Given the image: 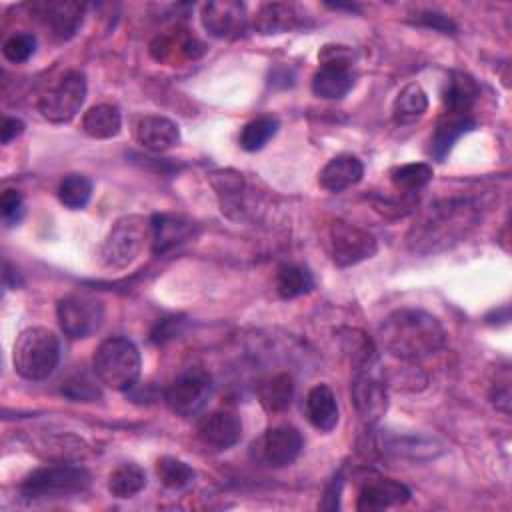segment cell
I'll return each mask as SVG.
<instances>
[{"label": "cell", "mask_w": 512, "mask_h": 512, "mask_svg": "<svg viewBox=\"0 0 512 512\" xmlns=\"http://www.w3.org/2000/svg\"><path fill=\"white\" fill-rule=\"evenodd\" d=\"M482 202L472 196H450L432 202L410 226L406 244L414 254H434L462 242L482 220Z\"/></svg>", "instance_id": "obj_1"}, {"label": "cell", "mask_w": 512, "mask_h": 512, "mask_svg": "<svg viewBox=\"0 0 512 512\" xmlns=\"http://www.w3.org/2000/svg\"><path fill=\"white\" fill-rule=\"evenodd\" d=\"M378 340L386 352L400 360H422L444 346L446 334L430 312L400 308L380 322Z\"/></svg>", "instance_id": "obj_2"}, {"label": "cell", "mask_w": 512, "mask_h": 512, "mask_svg": "<svg viewBox=\"0 0 512 512\" xmlns=\"http://www.w3.org/2000/svg\"><path fill=\"white\" fill-rule=\"evenodd\" d=\"M60 362L58 336L42 326L26 328L18 334L12 348L14 370L32 382L48 378Z\"/></svg>", "instance_id": "obj_3"}, {"label": "cell", "mask_w": 512, "mask_h": 512, "mask_svg": "<svg viewBox=\"0 0 512 512\" xmlns=\"http://www.w3.org/2000/svg\"><path fill=\"white\" fill-rule=\"evenodd\" d=\"M140 352L124 336H110L94 352L92 366L98 382L112 390H130L140 376Z\"/></svg>", "instance_id": "obj_4"}, {"label": "cell", "mask_w": 512, "mask_h": 512, "mask_svg": "<svg viewBox=\"0 0 512 512\" xmlns=\"http://www.w3.org/2000/svg\"><path fill=\"white\" fill-rule=\"evenodd\" d=\"M92 482L90 472L84 466L56 464L32 470L20 484V494L26 500H50L82 494Z\"/></svg>", "instance_id": "obj_5"}, {"label": "cell", "mask_w": 512, "mask_h": 512, "mask_svg": "<svg viewBox=\"0 0 512 512\" xmlns=\"http://www.w3.org/2000/svg\"><path fill=\"white\" fill-rule=\"evenodd\" d=\"M146 240H152L150 220L136 214L116 220L102 244V264L110 270L126 268L138 258Z\"/></svg>", "instance_id": "obj_6"}, {"label": "cell", "mask_w": 512, "mask_h": 512, "mask_svg": "<svg viewBox=\"0 0 512 512\" xmlns=\"http://www.w3.org/2000/svg\"><path fill=\"white\" fill-rule=\"evenodd\" d=\"M326 250L332 262L344 268L372 258L378 244L368 230L344 220H336L326 230Z\"/></svg>", "instance_id": "obj_7"}, {"label": "cell", "mask_w": 512, "mask_h": 512, "mask_svg": "<svg viewBox=\"0 0 512 512\" xmlns=\"http://www.w3.org/2000/svg\"><path fill=\"white\" fill-rule=\"evenodd\" d=\"M86 98V78L82 72L72 70L60 78V82L50 88L38 100L40 114L54 124L70 122L82 108Z\"/></svg>", "instance_id": "obj_8"}, {"label": "cell", "mask_w": 512, "mask_h": 512, "mask_svg": "<svg viewBox=\"0 0 512 512\" xmlns=\"http://www.w3.org/2000/svg\"><path fill=\"white\" fill-rule=\"evenodd\" d=\"M210 392L212 384L208 374L194 368L182 372L170 382V386L164 390V402L174 414L190 418L204 408V404L210 398Z\"/></svg>", "instance_id": "obj_9"}, {"label": "cell", "mask_w": 512, "mask_h": 512, "mask_svg": "<svg viewBox=\"0 0 512 512\" xmlns=\"http://www.w3.org/2000/svg\"><path fill=\"white\" fill-rule=\"evenodd\" d=\"M56 316L60 322V328L70 338H86L92 332H96L104 320V306L100 300L82 296V294H70L58 300Z\"/></svg>", "instance_id": "obj_10"}, {"label": "cell", "mask_w": 512, "mask_h": 512, "mask_svg": "<svg viewBox=\"0 0 512 512\" xmlns=\"http://www.w3.org/2000/svg\"><path fill=\"white\" fill-rule=\"evenodd\" d=\"M410 500V490L398 480L380 476L378 472L364 470L358 476V500L356 508L360 512H378L390 506L406 504Z\"/></svg>", "instance_id": "obj_11"}, {"label": "cell", "mask_w": 512, "mask_h": 512, "mask_svg": "<svg viewBox=\"0 0 512 512\" xmlns=\"http://www.w3.org/2000/svg\"><path fill=\"white\" fill-rule=\"evenodd\" d=\"M322 60L324 62L312 76V92L318 98L326 100L344 98L352 90L356 78L350 60L346 56H340L338 50H332L330 46H326Z\"/></svg>", "instance_id": "obj_12"}, {"label": "cell", "mask_w": 512, "mask_h": 512, "mask_svg": "<svg viewBox=\"0 0 512 512\" xmlns=\"http://www.w3.org/2000/svg\"><path fill=\"white\" fill-rule=\"evenodd\" d=\"M352 402L358 416L366 424H376L388 410V392L382 380H378L370 370H358L352 382Z\"/></svg>", "instance_id": "obj_13"}, {"label": "cell", "mask_w": 512, "mask_h": 512, "mask_svg": "<svg viewBox=\"0 0 512 512\" xmlns=\"http://www.w3.org/2000/svg\"><path fill=\"white\" fill-rule=\"evenodd\" d=\"M202 26L214 38H236L246 30V8L234 0L208 2L202 8Z\"/></svg>", "instance_id": "obj_14"}, {"label": "cell", "mask_w": 512, "mask_h": 512, "mask_svg": "<svg viewBox=\"0 0 512 512\" xmlns=\"http://www.w3.org/2000/svg\"><path fill=\"white\" fill-rule=\"evenodd\" d=\"M302 434L290 424H278L266 430L260 440L262 460L274 468L292 464L302 452Z\"/></svg>", "instance_id": "obj_15"}, {"label": "cell", "mask_w": 512, "mask_h": 512, "mask_svg": "<svg viewBox=\"0 0 512 512\" xmlns=\"http://www.w3.org/2000/svg\"><path fill=\"white\" fill-rule=\"evenodd\" d=\"M198 438L214 450L232 448L242 438V422L232 412L216 410L198 424Z\"/></svg>", "instance_id": "obj_16"}, {"label": "cell", "mask_w": 512, "mask_h": 512, "mask_svg": "<svg viewBox=\"0 0 512 512\" xmlns=\"http://www.w3.org/2000/svg\"><path fill=\"white\" fill-rule=\"evenodd\" d=\"M150 224H152V252L160 256L182 246L194 234V222L178 214H154Z\"/></svg>", "instance_id": "obj_17"}, {"label": "cell", "mask_w": 512, "mask_h": 512, "mask_svg": "<svg viewBox=\"0 0 512 512\" xmlns=\"http://www.w3.org/2000/svg\"><path fill=\"white\" fill-rule=\"evenodd\" d=\"M32 10L40 16L42 24L60 40L70 38L82 22V4L76 2H36Z\"/></svg>", "instance_id": "obj_18"}, {"label": "cell", "mask_w": 512, "mask_h": 512, "mask_svg": "<svg viewBox=\"0 0 512 512\" xmlns=\"http://www.w3.org/2000/svg\"><path fill=\"white\" fill-rule=\"evenodd\" d=\"M364 176L362 162L352 154H338L326 162L318 174V182L328 192H344L358 184Z\"/></svg>", "instance_id": "obj_19"}, {"label": "cell", "mask_w": 512, "mask_h": 512, "mask_svg": "<svg viewBox=\"0 0 512 512\" xmlns=\"http://www.w3.org/2000/svg\"><path fill=\"white\" fill-rule=\"evenodd\" d=\"M136 140L152 152H166L178 144L180 130H178V124L172 122L170 118L150 114L138 120Z\"/></svg>", "instance_id": "obj_20"}, {"label": "cell", "mask_w": 512, "mask_h": 512, "mask_svg": "<svg viewBox=\"0 0 512 512\" xmlns=\"http://www.w3.org/2000/svg\"><path fill=\"white\" fill-rule=\"evenodd\" d=\"M474 126H476V122H474V118H472L470 114H452V112H444V116L438 120L436 130H434V134H432V138H430V148H428L430 156H432L434 160L442 162V160L448 156V152L452 150L454 142H456L462 134L470 132Z\"/></svg>", "instance_id": "obj_21"}, {"label": "cell", "mask_w": 512, "mask_h": 512, "mask_svg": "<svg viewBox=\"0 0 512 512\" xmlns=\"http://www.w3.org/2000/svg\"><path fill=\"white\" fill-rule=\"evenodd\" d=\"M302 12L290 2H266L254 14V28L260 34H280L300 26Z\"/></svg>", "instance_id": "obj_22"}, {"label": "cell", "mask_w": 512, "mask_h": 512, "mask_svg": "<svg viewBox=\"0 0 512 512\" xmlns=\"http://www.w3.org/2000/svg\"><path fill=\"white\" fill-rule=\"evenodd\" d=\"M306 416L308 422L320 430V432H330L336 428L338 424V402L336 396L332 392L330 386L326 384H316L314 388H310L306 402Z\"/></svg>", "instance_id": "obj_23"}, {"label": "cell", "mask_w": 512, "mask_h": 512, "mask_svg": "<svg viewBox=\"0 0 512 512\" xmlns=\"http://www.w3.org/2000/svg\"><path fill=\"white\" fill-rule=\"evenodd\" d=\"M380 450L384 454L396 456V458H410V460H426L434 458L442 452V446L436 444L434 438L426 436H398L390 434L380 440Z\"/></svg>", "instance_id": "obj_24"}, {"label": "cell", "mask_w": 512, "mask_h": 512, "mask_svg": "<svg viewBox=\"0 0 512 512\" xmlns=\"http://www.w3.org/2000/svg\"><path fill=\"white\" fill-rule=\"evenodd\" d=\"M480 90L472 76L464 72H452L446 80V88L442 94L446 112L452 114H470V108L474 106Z\"/></svg>", "instance_id": "obj_25"}, {"label": "cell", "mask_w": 512, "mask_h": 512, "mask_svg": "<svg viewBox=\"0 0 512 512\" xmlns=\"http://www.w3.org/2000/svg\"><path fill=\"white\" fill-rule=\"evenodd\" d=\"M292 396H294V382H292V376L286 372L272 374L266 380H262L258 386L260 404L264 406V410L272 414L284 412L290 406Z\"/></svg>", "instance_id": "obj_26"}, {"label": "cell", "mask_w": 512, "mask_h": 512, "mask_svg": "<svg viewBox=\"0 0 512 512\" xmlns=\"http://www.w3.org/2000/svg\"><path fill=\"white\" fill-rule=\"evenodd\" d=\"M122 128L120 110L112 104H96L82 118V130L96 140L112 138Z\"/></svg>", "instance_id": "obj_27"}, {"label": "cell", "mask_w": 512, "mask_h": 512, "mask_svg": "<svg viewBox=\"0 0 512 512\" xmlns=\"http://www.w3.org/2000/svg\"><path fill=\"white\" fill-rule=\"evenodd\" d=\"M428 110V96L420 84L404 86L392 106V116L396 124H412L424 116Z\"/></svg>", "instance_id": "obj_28"}, {"label": "cell", "mask_w": 512, "mask_h": 512, "mask_svg": "<svg viewBox=\"0 0 512 512\" xmlns=\"http://www.w3.org/2000/svg\"><path fill=\"white\" fill-rule=\"evenodd\" d=\"M146 486V472L134 462L118 464L108 478V490L116 498H132Z\"/></svg>", "instance_id": "obj_29"}, {"label": "cell", "mask_w": 512, "mask_h": 512, "mask_svg": "<svg viewBox=\"0 0 512 512\" xmlns=\"http://www.w3.org/2000/svg\"><path fill=\"white\" fill-rule=\"evenodd\" d=\"M314 288L312 274L296 264H286L276 274V292L284 300L298 298L302 294H308Z\"/></svg>", "instance_id": "obj_30"}, {"label": "cell", "mask_w": 512, "mask_h": 512, "mask_svg": "<svg viewBox=\"0 0 512 512\" xmlns=\"http://www.w3.org/2000/svg\"><path fill=\"white\" fill-rule=\"evenodd\" d=\"M432 166L426 162H410L390 170V180L402 194H414L432 180Z\"/></svg>", "instance_id": "obj_31"}, {"label": "cell", "mask_w": 512, "mask_h": 512, "mask_svg": "<svg viewBox=\"0 0 512 512\" xmlns=\"http://www.w3.org/2000/svg\"><path fill=\"white\" fill-rule=\"evenodd\" d=\"M278 120L274 116H258L246 122L240 130L238 142L246 152H256L268 144V140L278 132Z\"/></svg>", "instance_id": "obj_32"}, {"label": "cell", "mask_w": 512, "mask_h": 512, "mask_svg": "<svg viewBox=\"0 0 512 512\" xmlns=\"http://www.w3.org/2000/svg\"><path fill=\"white\" fill-rule=\"evenodd\" d=\"M92 196V182L84 174H68L58 186L60 202L70 210H80Z\"/></svg>", "instance_id": "obj_33"}, {"label": "cell", "mask_w": 512, "mask_h": 512, "mask_svg": "<svg viewBox=\"0 0 512 512\" xmlns=\"http://www.w3.org/2000/svg\"><path fill=\"white\" fill-rule=\"evenodd\" d=\"M156 474L160 482L172 490L186 488L194 480V470L186 462L172 456H164L156 462Z\"/></svg>", "instance_id": "obj_34"}, {"label": "cell", "mask_w": 512, "mask_h": 512, "mask_svg": "<svg viewBox=\"0 0 512 512\" xmlns=\"http://www.w3.org/2000/svg\"><path fill=\"white\" fill-rule=\"evenodd\" d=\"M346 332H348V336H344L346 350L352 356V362L356 364V370L368 368L374 360L372 340L366 334H362L360 330H346Z\"/></svg>", "instance_id": "obj_35"}, {"label": "cell", "mask_w": 512, "mask_h": 512, "mask_svg": "<svg viewBox=\"0 0 512 512\" xmlns=\"http://www.w3.org/2000/svg\"><path fill=\"white\" fill-rule=\"evenodd\" d=\"M2 52H4V58L8 62L22 64L36 52V36L30 34V32L12 34L10 38H6L4 46H2Z\"/></svg>", "instance_id": "obj_36"}, {"label": "cell", "mask_w": 512, "mask_h": 512, "mask_svg": "<svg viewBox=\"0 0 512 512\" xmlns=\"http://www.w3.org/2000/svg\"><path fill=\"white\" fill-rule=\"evenodd\" d=\"M62 394L68 396L70 400H76V402H92L100 396V390H98L96 380H92L88 374L80 372V374L70 376L62 384Z\"/></svg>", "instance_id": "obj_37"}, {"label": "cell", "mask_w": 512, "mask_h": 512, "mask_svg": "<svg viewBox=\"0 0 512 512\" xmlns=\"http://www.w3.org/2000/svg\"><path fill=\"white\" fill-rule=\"evenodd\" d=\"M0 210H2V220L6 226H14L22 220L24 214V200L22 194L18 190H4L2 198H0Z\"/></svg>", "instance_id": "obj_38"}, {"label": "cell", "mask_w": 512, "mask_h": 512, "mask_svg": "<svg viewBox=\"0 0 512 512\" xmlns=\"http://www.w3.org/2000/svg\"><path fill=\"white\" fill-rule=\"evenodd\" d=\"M490 398H492V404L496 408H500L506 414L510 412V378H508V372L504 374V380L496 378V382L492 386Z\"/></svg>", "instance_id": "obj_39"}, {"label": "cell", "mask_w": 512, "mask_h": 512, "mask_svg": "<svg viewBox=\"0 0 512 512\" xmlns=\"http://www.w3.org/2000/svg\"><path fill=\"white\" fill-rule=\"evenodd\" d=\"M418 22H420L422 26H426V28H434V30L444 32V34H452V32L456 30L454 22H452L448 16L440 14V12H422L420 18H418Z\"/></svg>", "instance_id": "obj_40"}, {"label": "cell", "mask_w": 512, "mask_h": 512, "mask_svg": "<svg viewBox=\"0 0 512 512\" xmlns=\"http://www.w3.org/2000/svg\"><path fill=\"white\" fill-rule=\"evenodd\" d=\"M174 324H178V322H174V318H164V320H160V322L156 324V328L152 330L150 340L156 342V344H164L166 340H170L172 336H176Z\"/></svg>", "instance_id": "obj_41"}, {"label": "cell", "mask_w": 512, "mask_h": 512, "mask_svg": "<svg viewBox=\"0 0 512 512\" xmlns=\"http://www.w3.org/2000/svg\"><path fill=\"white\" fill-rule=\"evenodd\" d=\"M22 132H24V122L20 118H4L0 128V140L2 144H8L14 138H18Z\"/></svg>", "instance_id": "obj_42"}]
</instances>
